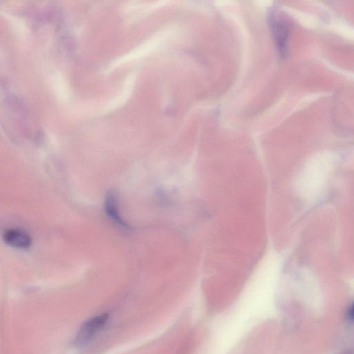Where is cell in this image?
<instances>
[{"mask_svg":"<svg viewBox=\"0 0 354 354\" xmlns=\"http://www.w3.org/2000/svg\"><path fill=\"white\" fill-rule=\"evenodd\" d=\"M3 239L8 245L18 249L28 248L32 243L28 234L17 228L6 230L3 233Z\"/></svg>","mask_w":354,"mask_h":354,"instance_id":"obj_3","label":"cell"},{"mask_svg":"<svg viewBox=\"0 0 354 354\" xmlns=\"http://www.w3.org/2000/svg\"><path fill=\"white\" fill-rule=\"evenodd\" d=\"M104 209L109 218L120 226L127 227L126 223L120 216L117 197L113 192H109L106 196Z\"/></svg>","mask_w":354,"mask_h":354,"instance_id":"obj_4","label":"cell"},{"mask_svg":"<svg viewBox=\"0 0 354 354\" xmlns=\"http://www.w3.org/2000/svg\"><path fill=\"white\" fill-rule=\"evenodd\" d=\"M268 19L277 50L281 56L284 57L287 52L289 33L287 21L275 9H271L268 11Z\"/></svg>","mask_w":354,"mask_h":354,"instance_id":"obj_1","label":"cell"},{"mask_svg":"<svg viewBox=\"0 0 354 354\" xmlns=\"http://www.w3.org/2000/svg\"><path fill=\"white\" fill-rule=\"evenodd\" d=\"M348 315L351 319H354V304L350 309Z\"/></svg>","mask_w":354,"mask_h":354,"instance_id":"obj_5","label":"cell"},{"mask_svg":"<svg viewBox=\"0 0 354 354\" xmlns=\"http://www.w3.org/2000/svg\"><path fill=\"white\" fill-rule=\"evenodd\" d=\"M108 314L96 315L86 321L80 328L75 342L78 346L88 344L104 327L108 320Z\"/></svg>","mask_w":354,"mask_h":354,"instance_id":"obj_2","label":"cell"}]
</instances>
